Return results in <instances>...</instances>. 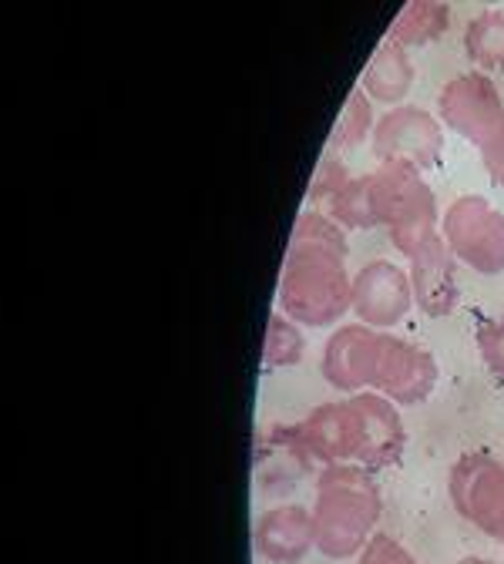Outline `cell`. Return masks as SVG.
<instances>
[{"mask_svg": "<svg viewBox=\"0 0 504 564\" xmlns=\"http://www.w3.org/2000/svg\"><path fill=\"white\" fill-rule=\"evenodd\" d=\"M438 118L444 128L481 149L487 134L504 121V98L484 70H468V75H454L441 88Z\"/></svg>", "mask_w": 504, "mask_h": 564, "instance_id": "8", "label": "cell"}, {"mask_svg": "<svg viewBox=\"0 0 504 564\" xmlns=\"http://www.w3.org/2000/svg\"><path fill=\"white\" fill-rule=\"evenodd\" d=\"M441 232L454 259L471 265L478 275L504 272V212L484 195H458L444 208Z\"/></svg>", "mask_w": 504, "mask_h": 564, "instance_id": "4", "label": "cell"}, {"mask_svg": "<svg viewBox=\"0 0 504 564\" xmlns=\"http://www.w3.org/2000/svg\"><path fill=\"white\" fill-rule=\"evenodd\" d=\"M307 352V339L300 323H293L286 313H272L269 326H266V339H262V367L266 370H286L297 367Z\"/></svg>", "mask_w": 504, "mask_h": 564, "instance_id": "17", "label": "cell"}, {"mask_svg": "<svg viewBox=\"0 0 504 564\" xmlns=\"http://www.w3.org/2000/svg\"><path fill=\"white\" fill-rule=\"evenodd\" d=\"M346 229L326 212L307 208L293 226L279 272V313L293 323L323 329L353 310V275L346 272Z\"/></svg>", "mask_w": 504, "mask_h": 564, "instance_id": "2", "label": "cell"}, {"mask_svg": "<svg viewBox=\"0 0 504 564\" xmlns=\"http://www.w3.org/2000/svg\"><path fill=\"white\" fill-rule=\"evenodd\" d=\"M371 149L380 165L404 162V165H414L417 172L438 169L444 159V124L427 108L397 105L384 118H377Z\"/></svg>", "mask_w": 504, "mask_h": 564, "instance_id": "7", "label": "cell"}, {"mask_svg": "<svg viewBox=\"0 0 504 564\" xmlns=\"http://www.w3.org/2000/svg\"><path fill=\"white\" fill-rule=\"evenodd\" d=\"M474 343H478V352H481V360L484 367L504 380V316H487L481 319L478 333H474Z\"/></svg>", "mask_w": 504, "mask_h": 564, "instance_id": "19", "label": "cell"}, {"mask_svg": "<svg viewBox=\"0 0 504 564\" xmlns=\"http://www.w3.org/2000/svg\"><path fill=\"white\" fill-rule=\"evenodd\" d=\"M380 511H384V498L367 467L360 464L323 467L317 477V498L310 508L317 551L333 561L356 557L377 534Z\"/></svg>", "mask_w": 504, "mask_h": 564, "instance_id": "3", "label": "cell"}, {"mask_svg": "<svg viewBox=\"0 0 504 564\" xmlns=\"http://www.w3.org/2000/svg\"><path fill=\"white\" fill-rule=\"evenodd\" d=\"M269 441L310 464H360L377 470L394 467L404 457L407 431L397 403L364 390L336 403H320L300 423L276 427Z\"/></svg>", "mask_w": 504, "mask_h": 564, "instance_id": "1", "label": "cell"}, {"mask_svg": "<svg viewBox=\"0 0 504 564\" xmlns=\"http://www.w3.org/2000/svg\"><path fill=\"white\" fill-rule=\"evenodd\" d=\"M377 128V118H374V101L367 98L364 88H353L346 95V105L330 131V152H346V149H356L364 145V141L374 134Z\"/></svg>", "mask_w": 504, "mask_h": 564, "instance_id": "16", "label": "cell"}, {"mask_svg": "<svg viewBox=\"0 0 504 564\" xmlns=\"http://www.w3.org/2000/svg\"><path fill=\"white\" fill-rule=\"evenodd\" d=\"M356 564H423V561H420L417 554H410L397 538L377 531V534L367 541V547L356 554Z\"/></svg>", "mask_w": 504, "mask_h": 564, "instance_id": "20", "label": "cell"}, {"mask_svg": "<svg viewBox=\"0 0 504 564\" xmlns=\"http://www.w3.org/2000/svg\"><path fill=\"white\" fill-rule=\"evenodd\" d=\"M448 24H451V8L441 4V0H410L394 18L387 37L410 51V47H423L444 37Z\"/></svg>", "mask_w": 504, "mask_h": 564, "instance_id": "13", "label": "cell"}, {"mask_svg": "<svg viewBox=\"0 0 504 564\" xmlns=\"http://www.w3.org/2000/svg\"><path fill=\"white\" fill-rule=\"evenodd\" d=\"M478 152H481V162H484L487 178L504 188V121L487 134V141H484Z\"/></svg>", "mask_w": 504, "mask_h": 564, "instance_id": "21", "label": "cell"}, {"mask_svg": "<svg viewBox=\"0 0 504 564\" xmlns=\"http://www.w3.org/2000/svg\"><path fill=\"white\" fill-rule=\"evenodd\" d=\"M326 216L340 229H374L377 223V205H374V175H356L350 178L330 202H326Z\"/></svg>", "mask_w": 504, "mask_h": 564, "instance_id": "14", "label": "cell"}, {"mask_svg": "<svg viewBox=\"0 0 504 564\" xmlns=\"http://www.w3.org/2000/svg\"><path fill=\"white\" fill-rule=\"evenodd\" d=\"M454 511L504 547V464L491 454H464L448 474Z\"/></svg>", "mask_w": 504, "mask_h": 564, "instance_id": "6", "label": "cell"}, {"mask_svg": "<svg viewBox=\"0 0 504 564\" xmlns=\"http://www.w3.org/2000/svg\"><path fill=\"white\" fill-rule=\"evenodd\" d=\"M414 310L410 272L390 259H371L353 275V313L371 329H390Z\"/></svg>", "mask_w": 504, "mask_h": 564, "instance_id": "9", "label": "cell"}, {"mask_svg": "<svg viewBox=\"0 0 504 564\" xmlns=\"http://www.w3.org/2000/svg\"><path fill=\"white\" fill-rule=\"evenodd\" d=\"M256 554L269 564H300L313 547V514L303 505H276L262 511L253 531Z\"/></svg>", "mask_w": 504, "mask_h": 564, "instance_id": "11", "label": "cell"}, {"mask_svg": "<svg viewBox=\"0 0 504 564\" xmlns=\"http://www.w3.org/2000/svg\"><path fill=\"white\" fill-rule=\"evenodd\" d=\"M464 51L471 64L487 70H504V11L487 8L464 28Z\"/></svg>", "mask_w": 504, "mask_h": 564, "instance_id": "15", "label": "cell"}, {"mask_svg": "<svg viewBox=\"0 0 504 564\" xmlns=\"http://www.w3.org/2000/svg\"><path fill=\"white\" fill-rule=\"evenodd\" d=\"M377 333L364 323H350V326H336V333H330L326 346H323V360L320 370L326 377V383L340 393H364L371 383V360H374V346H377Z\"/></svg>", "mask_w": 504, "mask_h": 564, "instance_id": "10", "label": "cell"}, {"mask_svg": "<svg viewBox=\"0 0 504 564\" xmlns=\"http://www.w3.org/2000/svg\"><path fill=\"white\" fill-rule=\"evenodd\" d=\"M458 564H497V561H491V557H461Z\"/></svg>", "mask_w": 504, "mask_h": 564, "instance_id": "22", "label": "cell"}, {"mask_svg": "<svg viewBox=\"0 0 504 564\" xmlns=\"http://www.w3.org/2000/svg\"><path fill=\"white\" fill-rule=\"evenodd\" d=\"M353 175L346 172V165L340 162V155H333V152H326L323 159H320V165H317V172H313V182H310V208H326V202L350 182Z\"/></svg>", "mask_w": 504, "mask_h": 564, "instance_id": "18", "label": "cell"}, {"mask_svg": "<svg viewBox=\"0 0 504 564\" xmlns=\"http://www.w3.org/2000/svg\"><path fill=\"white\" fill-rule=\"evenodd\" d=\"M438 377H441L438 360L423 346L384 329L377 333L367 390L387 397L397 406H417L435 393Z\"/></svg>", "mask_w": 504, "mask_h": 564, "instance_id": "5", "label": "cell"}, {"mask_svg": "<svg viewBox=\"0 0 504 564\" xmlns=\"http://www.w3.org/2000/svg\"><path fill=\"white\" fill-rule=\"evenodd\" d=\"M414 78H417V67H414L407 47L384 37V44L371 54L364 75H360V88L367 91L371 101L397 108V105H404L407 91L414 88Z\"/></svg>", "mask_w": 504, "mask_h": 564, "instance_id": "12", "label": "cell"}]
</instances>
